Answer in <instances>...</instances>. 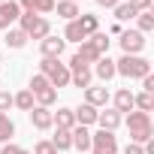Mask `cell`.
Segmentation results:
<instances>
[{"instance_id": "1", "label": "cell", "mask_w": 154, "mask_h": 154, "mask_svg": "<svg viewBox=\"0 0 154 154\" xmlns=\"http://www.w3.org/2000/svg\"><path fill=\"white\" fill-rule=\"evenodd\" d=\"M127 127H130V142H136V145H145V142L154 139L151 115H145V112H139V109L127 112Z\"/></svg>"}, {"instance_id": "2", "label": "cell", "mask_w": 154, "mask_h": 154, "mask_svg": "<svg viewBox=\"0 0 154 154\" xmlns=\"http://www.w3.org/2000/svg\"><path fill=\"white\" fill-rule=\"evenodd\" d=\"M151 72V63L139 54H121L115 60V75H124V79H145Z\"/></svg>"}, {"instance_id": "3", "label": "cell", "mask_w": 154, "mask_h": 154, "mask_svg": "<svg viewBox=\"0 0 154 154\" xmlns=\"http://www.w3.org/2000/svg\"><path fill=\"white\" fill-rule=\"evenodd\" d=\"M39 72L48 79V85L54 91L69 85V69H66V63H60V57H42L39 60Z\"/></svg>"}, {"instance_id": "4", "label": "cell", "mask_w": 154, "mask_h": 154, "mask_svg": "<svg viewBox=\"0 0 154 154\" xmlns=\"http://www.w3.org/2000/svg\"><path fill=\"white\" fill-rule=\"evenodd\" d=\"M18 27L27 33V39H45V36L51 33L48 18H42V15H36V12H21V15H18Z\"/></svg>"}, {"instance_id": "5", "label": "cell", "mask_w": 154, "mask_h": 154, "mask_svg": "<svg viewBox=\"0 0 154 154\" xmlns=\"http://www.w3.org/2000/svg\"><path fill=\"white\" fill-rule=\"evenodd\" d=\"M91 154H118V139L112 130L91 133Z\"/></svg>"}, {"instance_id": "6", "label": "cell", "mask_w": 154, "mask_h": 154, "mask_svg": "<svg viewBox=\"0 0 154 154\" xmlns=\"http://www.w3.org/2000/svg\"><path fill=\"white\" fill-rule=\"evenodd\" d=\"M121 51L124 54H139L142 48H145V33H139V30H121Z\"/></svg>"}, {"instance_id": "7", "label": "cell", "mask_w": 154, "mask_h": 154, "mask_svg": "<svg viewBox=\"0 0 154 154\" xmlns=\"http://www.w3.org/2000/svg\"><path fill=\"white\" fill-rule=\"evenodd\" d=\"M18 15H21V9H18L15 0H3L0 3V30H9L18 21Z\"/></svg>"}, {"instance_id": "8", "label": "cell", "mask_w": 154, "mask_h": 154, "mask_svg": "<svg viewBox=\"0 0 154 154\" xmlns=\"http://www.w3.org/2000/svg\"><path fill=\"white\" fill-rule=\"evenodd\" d=\"M63 48H66L63 36H51V33H48L45 39H39V51H42V57H60Z\"/></svg>"}, {"instance_id": "9", "label": "cell", "mask_w": 154, "mask_h": 154, "mask_svg": "<svg viewBox=\"0 0 154 154\" xmlns=\"http://www.w3.org/2000/svg\"><path fill=\"white\" fill-rule=\"evenodd\" d=\"M91 72L97 75V79H100L103 85H106L109 79H115V60H112L109 54H103V57H100V60H97V63L91 66Z\"/></svg>"}, {"instance_id": "10", "label": "cell", "mask_w": 154, "mask_h": 154, "mask_svg": "<svg viewBox=\"0 0 154 154\" xmlns=\"http://www.w3.org/2000/svg\"><path fill=\"white\" fill-rule=\"evenodd\" d=\"M85 103L94 106V109L106 106V103H109V88H103V85H91V88H85Z\"/></svg>"}, {"instance_id": "11", "label": "cell", "mask_w": 154, "mask_h": 154, "mask_svg": "<svg viewBox=\"0 0 154 154\" xmlns=\"http://www.w3.org/2000/svg\"><path fill=\"white\" fill-rule=\"evenodd\" d=\"M30 124H33L36 130H51V127H54V121H51V109H45V106H33V109H30Z\"/></svg>"}, {"instance_id": "12", "label": "cell", "mask_w": 154, "mask_h": 154, "mask_svg": "<svg viewBox=\"0 0 154 154\" xmlns=\"http://www.w3.org/2000/svg\"><path fill=\"white\" fill-rule=\"evenodd\" d=\"M69 136H72V148H79V154L91 151V130H88V127L75 124V127L69 130Z\"/></svg>"}, {"instance_id": "13", "label": "cell", "mask_w": 154, "mask_h": 154, "mask_svg": "<svg viewBox=\"0 0 154 154\" xmlns=\"http://www.w3.org/2000/svg\"><path fill=\"white\" fill-rule=\"evenodd\" d=\"M124 121V115H118L115 109H103V112H97V124H100V130H118V124Z\"/></svg>"}, {"instance_id": "14", "label": "cell", "mask_w": 154, "mask_h": 154, "mask_svg": "<svg viewBox=\"0 0 154 154\" xmlns=\"http://www.w3.org/2000/svg\"><path fill=\"white\" fill-rule=\"evenodd\" d=\"M72 118H75V124L91 127V124H97V109H94V106H88V103H82L79 109H72Z\"/></svg>"}, {"instance_id": "15", "label": "cell", "mask_w": 154, "mask_h": 154, "mask_svg": "<svg viewBox=\"0 0 154 154\" xmlns=\"http://www.w3.org/2000/svg\"><path fill=\"white\" fill-rule=\"evenodd\" d=\"M136 106H133V91L130 88H121L118 94H115V112L118 115H127V112H133Z\"/></svg>"}, {"instance_id": "16", "label": "cell", "mask_w": 154, "mask_h": 154, "mask_svg": "<svg viewBox=\"0 0 154 154\" xmlns=\"http://www.w3.org/2000/svg\"><path fill=\"white\" fill-rule=\"evenodd\" d=\"M51 121H54V127H57V130H72V127H75L72 109H66V106H60L57 112H51Z\"/></svg>"}, {"instance_id": "17", "label": "cell", "mask_w": 154, "mask_h": 154, "mask_svg": "<svg viewBox=\"0 0 154 154\" xmlns=\"http://www.w3.org/2000/svg\"><path fill=\"white\" fill-rule=\"evenodd\" d=\"M75 57H79L82 63H88V66H94V63H97L103 54H100V51H97V48H94V45L85 39V42H79V51H75Z\"/></svg>"}, {"instance_id": "18", "label": "cell", "mask_w": 154, "mask_h": 154, "mask_svg": "<svg viewBox=\"0 0 154 154\" xmlns=\"http://www.w3.org/2000/svg\"><path fill=\"white\" fill-rule=\"evenodd\" d=\"M54 9H57V15H60L63 21H75V18L82 15L79 3H72V0H60V3H54Z\"/></svg>"}, {"instance_id": "19", "label": "cell", "mask_w": 154, "mask_h": 154, "mask_svg": "<svg viewBox=\"0 0 154 154\" xmlns=\"http://www.w3.org/2000/svg\"><path fill=\"white\" fill-rule=\"evenodd\" d=\"M75 21H79V27H82V33H85V36H91V33H97V30H100V21H97V15H91V12H82Z\"/></svg>"}, {"instance_id": "20", "label": "cell", "mask_w": 154, "mask_h": 154, "mask_svg": "<svg viewBox=\"0 0 154 154\" xmlns=\"http://www.w3.org/2000/svg\"><path fill=\"white\" fill-rule=\"evenodd\" d=\"M3 39H6V45H9V48H24V42H27V33H24L21 27H9Z\"/></svg>"}, {"instance_id": "21", "label": "cell", "mask_w": 154, "mask_h": 154, "mask_svg": "<svg viewBox=\"0 0 154 154\" xmlns=\"http://www.w3.org/2000/svg\"><path fill=\"white\" fill-rule=\"evenodd\" d=\"M33 100H36V106H45V109H51L54 103H57V91L48 85V88H42V91H36L33 94Z\"/></svg>"}, {"instance_id": "22", "label": "cell", "mask_w": 154, "mask_h": 154, "mask_svg": "<svg viewBox=\"0 0 154 154\" xmlns=\"http://www.w3.org/2000/svg\"><path fill=\"white\" fill-rule=\"evenodd\" d=\"M33 103H36V100H33V94H30L27 88H24V91H18V94H12V106H18L21 112H30V109H33Z\"/></svg>"}, {"instance_id": "23", "label": "cell", "mask_w": 154, "mask_h": 154, "mask_svg": "<svg viewBox=\"0 0 154 154\" xmlns=\"http://www.w3.org/2000/svg\"><path fill=\"white\" fill-rule=\"evenodd\" d=\"M12 136H15V124H12V118H9L6 112H0V142L6 145Z\"/></svg>"}, {"instance_id": "24", "label": "cell", "mask_w": 154, "mask_h": 154, "mask_svg": "<svg viewBox=\"0 0 154 154\" xmlns=\"http://www.w3.org/2000/svg\"><path fill=\"white\" fill-rule=\"evenodd\" d=\"M88 36L82 33L79 21H66V30H63V42H85Z\"/></svg>"}, {"instance_id": "25", "label": "cell", "mask_w": 154, "mask_h": 154, "mask_svg": "<svg viewBox=\"0 0 154 154\" xmlns=\"http://www.w3.org/2000/svg\"><path fill=\"white\" fill-rule=\"evenodd\" d=\"M133 106L139 109V112H151L154 109V94H148V91H142V94H133Z\"/></svg>"}, {"instance_id": "26", "label": "cell", "mask_w": 154, "mask_h": 154, "mask_svg": "<svg viewBox=\"0 0 154 154\" xmlns=\"http://www.w3.org/2000/svg\"><path fill=\"white\" fill-rule=\"evenodd\" d=\"M88 42H91L100 54H109V33H100V30H97V33L88 36Z\"/></svg>"}, {"instance_id": "27", "label": "cell", "mask_w": 154, "mask_h": 154, "mask_svg": "<svg viewBox=\"0 0 154 154\" xmlns=\"http://www.w3.org/2000/svg\"><path fill=\"white\" fill-rule=\"evenodd\" d=\"M51 145H54V151H66V148H72V136H69V130H57L54 139H51Z\"/></svg>"}, {"instance_id": "28", "label": "cell", "mask_w": 154, "mask_h": 154, "mask_svg": "<svg viewBox=\"0 0 154 154\" xmlns=\"http://www.w3.org/2000/svg\"><path fill=\"white\" fill-rule=\"evenodd\" d=\"M112 12H115V18H118V21H130V18H136V9H133L130 3H118Z\"/></svg>"}, {"instance_id": "29", "label": "cell", "mask_w": 154, "mask_h": 154, "mask_svg": "<svg viewBox=\"0 0 154 154\" xmlns=\"http://www.w3.org/2000/svg\"><path fill=\"white\" fill-rule=\"evenodd\" d=\"M136 21H139V33L154 30V15L151 12H136Z\"/></svg>"}, {"instance_id": "30", "label": "cell", "mask_w": 154, "mask_h": 154, "mask_svg": "<svg viewBox=\"0 0 154 154\" xmlns=\"http://www.w3.org/2000/svg\"><path fill=\"white\" fill-rule=\"evenodd\" d=\"M42 88H48V79H45L42 72H36L33 79H30V85H27V91H30V94H36V91H42Z\"/></svg>"}, {"instance_id": "31", "label": "cell", "mask_w": 154, "mask_h": 154, "mask_svg": "<svg viewBox=\"0 0 154 154\" xmlns=\"http://www.w3.org/2000/svg\"><path fill=\"white\" fill-rule=\"evenodd\" d=\"M51 9H54V0H33V12L36 15H45Z\"/></svg>"}, {"instance_id": "32", "label": "cell", "mask_w": 154, "mask_h": 154, "mask_svg": "<svg viewBox=\"0 0 154 154\" xmlns=\"http://www.w3.org/2000/svg\"><path fill=\"white\" fill-rule=\"evenodd\" d=\"M33 154H57V151H54V145H51L48 139H42V142H36V148H33Z\"/></svg>"}, {"instance_id": "33", "label": "cell", "mask_w": 154, "mask_h": 154, "mask_svg": "<svg viewBox=\"0 0 154 154\" xmlns=\"http://www.w3.org/2000/svg\"><path fill=\"white\" fill-rule=\"evenodd\" d=\"M127 3H130L136 12H151V3H154V0H127Z\"/></svg>"}, {"instance_id": "34", "label": "cell", "mask_w": 154, "mask_h": 154, "mask_svg": "<svg viewBox=\"0 0 154 154\" xmlns=\"http://www.w3.org/2000/svg\"><path fill=\"white\" fill-rule=\"evenodd\" d=\"M6 109H12V94L0 91V112H6Z\"/></svg>"}, {"instance_id": "35", "label": "cell", "mask_w": 154, "mask_h": 154, "mask_svg": "<svg viewBox=\"0 0 154 154\" xmlns=\"http://www.w3.org/2000/svg\"><path fill=\"white\" fill-rule=\"evenodd\" d=\"M142 91H148V94H154V75L148 72L145 79H142Z\"/></svg>"}, {"instance_id": "36", "label": "cell", "mask_w": 154, "mask_h": 154, "mask_svg": "<svg viewBox=\"0 0 154 154\" xmlns=\"http://www.w3.org/2000/svg\"><path fill=\"white\" fill-rule=\"evenodd\" d=\"M124 154H145V151H142V145H136V142H127Z\"/></svg>"}, {"instance_id": "37", "label": "cell", "mask_w": 154, "mask_h": 154, "mask_svg": "<svg viewBox=\"0 0 154 154\" xmlns=\"http://www.w3.org/2000/svg\"><path fill=\"white\" fill-rule=\"evenodd\" d=\"M18 151H21L18 145H12V142H6V145H3V151H0V154H18Z\"/></svg>"}, {"instance_id": "38", "label": "cell", "mask_w": 154, "mask_h": 154, "mask_svg": "<svg viewBox=\"0 0 154 154\" xmlns=\"http://www.w3.org/2000/svg\"><path fill=\"white\" fill-rule=\"evenodd\" d=\"M97 6H103V9H115L118 0H97Z\"/></svg>"}, {"instance_id": "39", "label": "cell", "mask_w": 154, "mask_h": 154, "mask_svg": "<svg viewBox=\"0 0 154 154\" xmlns=\"http://www.w3.org/2000/svg\"><path fill=\"white\" fill-rule=\"evenodd\" d=\"M18 154H30V151H24V148H21V151H18Z\"/></svg>"}, {"instance_id": "40", "label": "cell", "mask_w": 154, "mask_h": 154, "mask_svg": "<svg viewBox=\"0 0 154 154\" xmlns=\"http://www.w3.org/2000/svg\"><path fill=\"white\" fill-rule=\"evenodd\" d=\"M72 3H82V0H72Z\"/></svg>"}, {"instance_id": "41", "label": "cell", "mask_w": 154, "mask_h": 154, "mask_svg": "<svg viewBox=\"0 0 154 154\" xmlns=\"http://www.w3.org/2000/svg\"><path fill=\"white\" fill-rule=\"evenodd\" d=\"M0 3H3V0H0Z\"/></svg>"}]
</instances>
